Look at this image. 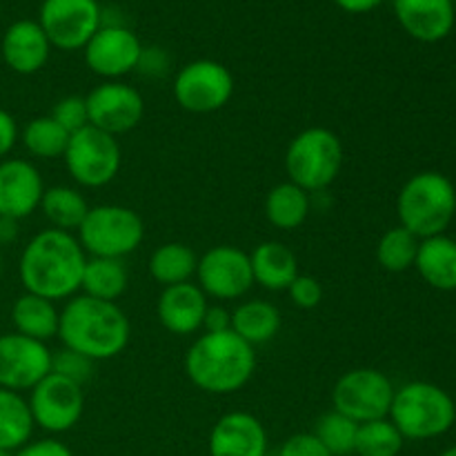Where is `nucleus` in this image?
<instances>
[{
    "label": "nucleus",
    "instance_id": "1",
    "mask_svg": "<svg viewBox=\"0 0 456 456\" xmlns=\"http://www.w3.org/2000/svg\"><path fill=\"white\" fill-rule=\"evenodd\" d=\"M87 258L76 234L49 227L22 248L18 276L25 292L53 303L69 301L80 294Z\"/></svg>",
    "mask_w": 456,
    "mask_h": 456
},
{
    "label": "nucleus",
    "instance_id": "2",
    "mask_svg": "<svg viewBox=\"0 0 456 456\" xmlns=\"http://www.w3.org/2000/svg\"><path fill=\"white\" fill-rule=\"evenodd\" d=\"M58 338L62 347L98 363L123 354L132 338V323L118 303L76 294L62 305Z\"/></svg>",
    "mask_w": 456,
    "mask_h": 456
},
{
    "label": "nucleus",
    "instance_id": "3",
    "mask_svg": "<svg viewBox=\"0 0 456 456\" xmlns=\"http://www.w3.org/2000/svg\"><path fill=\"white\" fill-rule=\"evenodd\" d=\"M256 372V347L232 330L196 338L185 354V374L199 390L225 396L243 390Z\"/></svg>",
    "mask_w": 456,
    "mask_h": 456
},
{
    "label": "nucleus",
    "instance_id": "4",
    "mask_svg": "<svg viewBox=\"0 0 456 456\" xmlns=\"http://www.w3.org/2000/svg\"><path fill=\"white\" fill-rule=\"evenodd\" d=\"M456 214V190L445 174L419 172L396 196L399 225L419 239L445 234Z\"/></svg>",
    "mask_w": 456,
    "mask_h": 456
},
{
    "label": "nucleus",
    "instance_id": "5",
    "mask_svg": "<svg viewBox=\"0 0 456 456\" xmlns=\"http://www.w3.org/2000/svg\"><path fill=\"white\" fill-rule=\"evenodd\" d=\"M387 419L405 441H428L452 430L456 405L444 387L428 381H410L395 390Z\"/></svg>",
    "mask_w": 456,
    "mask_h": 456
},
{
    "label": "nucleus",
    "instance_id": "6",
    "mask_svg": "<svg viewBox=\"0 0 456 456\" xmlns=\"http://www.w3.org/2000/svg\"><path fill=\"white\" fill-rule=\"evenodd\" d=\"M343 167V142L328 127H307L289 141L285 150L288 181L307 194L328 190Z\"/></svg>",
    "mask_w": 456,
    "mask_h": 456
},
{
    "label": "nucleus",
    "instance_id": "7",
    "mask_svg": "<svg viewBox=\"0 0 456 456\" xmlns=\"http://www.w3.org/2000/svg\"><path fill=\"white\" fill-rule=\"evenodd\" d=\"M76 239L87 256L125 261L145 240V223L136 209L125 205H94L76 230Z\"/></svg>",
    "mask_w": 456,
    "mask_h": 456
},
{
    "label": "nucleus",
    "instance_id": "8",
    "mask_svg": "<svg viewBox=\"0 0 456 456\" xmlns=\"http://www.w3.org/2000/svg\"><path fill=\"white\" fill-rule=\"evenodd\" d=\"M62 160L76 185L85 190H101L118 176L123 150L118 138L87 125L71 134Z\"/></svg>",
    "mask_w": 456,
    "mask_h": 456
},
{
    "label": "nucleus",
    "instance_id": "9",
    "mask_svg": "<svg viewBox=\"0 0 456 456\" xmlns=\"http://www.w3.org/2000/svg\"><path fill=\"white\" fill-rule=\"evenodd\" d=\"M395 383L377 368H354L338 377L332 390V410L361 423L387 419L395 399Z\"/></svg>",
    "mask_w": 456,
    "mask_h": 456
},
{
    "label": "nucleus",
    "instance_id": "10",
    "mask_svg": "<svg viewBox=\"0 0 456 456\" xmlns=\"http://www.w3.org/2000/svg\"><path fill=\"white\" fill-rule=\"evenodd\" d=\"M172 94L190 114H214L234 96V76L223 62L199 58L178 69Z\"/></svg>",
    "mask_w": 456,
    "mask_h": 456
},
{
    "label": "nucleus",
    "instance_id": "11",
    "mask_svg": "<svg viewBox=\"0 0 456 456\" xmlns=\"http://www.w3.org/2000/svg\"><path fill=\"white\" fill-rule=\"evenodd\" d=\"M196 285L208 298L218 303L239 301L254 288L252 261L236 245H216L199 256Z\"/></svg>",
    "mask_w": 456,
    "mask_h": 456
},
{
    "label": "nucleus",
    "instance_id": "12",
    "mask_svg": "<svg viewBox=\"0 0 456 456\" xmlns=\"http://www.w3.org/2000/svg\"><path fill=\"white\" fill-rule=\"evenodd\" d=\"M38 25L52 47L78 52L101 29L102 7L98 0H43Z\"/></svg>",
    "mask_w": 456,
    "mask_h": 456
},
{
    "label": "nucleus",
    "instance_id": "13",
    "mask_svg": "<svg viewBox=\"0 0 456 456\" xmlns=\"http://www.w3.org/2000/svg\"><path fill=\"white\" fill-rule=\"evenodd\" d=\"M34 426L49 435L69 432L85 414V387L61 374L49 372L27 399Z\"/></svg>",
    "mask_w": 456,
    "mask_h": 456
},
{
    "label": "nucleus",
    "instance_id": "14",
    "mask_svg": "<svg viewBox=\"0 0 456 456\" xmlns=\"http://www.w3.org/2000/svg\"><path fill=\"white\" fill-rule=\"evenodd\" d=\"M89 125L110 136H123L141 125L145 116V98L123 80H102L85 96Z\"/></svg>",
    "mask_w": 456,
    "mask_h": 456
},
{
    "label": "nucleus",
    "instance_id": "15",
    "mask_svg": "<svg viewBox=\"0 0 456 456\" xmlns=\"http://www.w3.org/2000/svg\"><path fill=\"white\" fill-rule=\"evenodd\" d=\"M83 52L85 62L94 74L105 80H120L136 71L142 43L123 22H102Z\"/></svg>",
    "mask_w": 456,
    "mask_h": 456
},
{
    "label": "nucleus",
    "instance_id": "16",
    "mask_svg": "<svg viewBox=\"0 0 456 456\" xmlns=\"http://www.w3.org/2000/svg\"><path fill=\"white\" fill-rule=\"evenodd\" d=\"M52 372V350L18 332L0 334V387L22 395Z\"/></svg>",
    "mask_w": 456,
    "mask_h": 456
},
{
    "label": "nucleus",
    "instance_id": "17",
    "mask_svg": "<svg viewBox=\"0 0 456 456\" xmlns=\"http://www.w3.org/2000/svg\"><path fill=\"white\" fill-rule=\"evenodd\" d=\"M45 190L43 174L31 160H0V216L16 221L31 216L40 208Z\"/></svg>",
    "mask_w": 456,
    "mask_h": 456
},
{
    "label": "nucleus",
    "instance_id": "18",
    "mask_svg": "<svg viewBox=\"0 0 456 456\" xmlns=\"http://www.w3.org/2000/svg\"><path fill=\"white\" fill-rule=\"evenodd\" d=\"M267 430L254 414L234 410L214 423L209 432V456H267Z\"/></svg>",
    "mask_w": 456,
    "mask_h": 456
},
{
    "label": "nucleus",
    "instance_id": "19",
    "mask_svg": "<svg viewBox=\"0 0 456 456\" xmlns=\"http://www.w3.org/2000/svg\"><path fill=\"white\" fill-rule=\"evenodd\" d=\"M52 43L38 20H16L0 38V58L12 71L20 76L38 74L49 61Z\"/></svg>",
    "mask_w": 456,
    "mask_h": 456
},
{
    "label": "nucleus",
    "instance_id": "20",
    "mask_svg": "<svg viewBox=\"0 0 456 456\" xmlns=\"http://www.w3.org/2000/svg\"><path fill=\"white\" fill-rule=\"evenodd\" d=\"M209 307V298L196 283H178L163 288L156 301V314L160 325L176 337H190L203 330L205 312Z\"/></svg>",
    "mask_w": 456,
    "mask_h": 456
},
{
    "label": "nucleus",
    "instance_id": "21",
    "mask_svg": "<svg viewBox=\"0 0 456 456\" xmlns=\"http://www.w3.org/2000/svg\"><path fill=\"white\" fill-rule=\"evenodd\" d=\"M392 7L405 34L419 43H439L454 27V4L450 0H395Z\"/></svg>",
    "mask_w": 456,
    "mask_h": 456
},
{
    "label": "nucleus",
    "instance_id": "22",
    "mask_svg": "<svg viewBox=\"0 0 456 456\" xmlns=\"http://www.w3.org/2000/svg\"><path fill=\"white\" fill-rule=\"evenodd\" d=\"M249 261L254 285H261L267 292H288L292 281L301 274L297 254L281 240L258 243L249 254Z\"/></svg>",
    "mask_w": 456,
    "mask_h": 456
},
{
    "label": "nucleus",
    "instance_id": "23",
    "mask_svg": "<svg viewBox=\"0 0 456 456\" xmlns=\"http://www.w3.org/2000/svg\"><path fill=\"white\" fill-rule=\"evenodd\" d=\"M421 279L430 288L441 292H454L456 289V240L450 236L439 234L423 239L419 245L417 263H414Z\"/></svg>",
    "mask_w": 456,
    "mask_h": 456
},
{
    "label": "nucleus",
    "instance_id": "24",
    "mask_svg": "<svg viewBox=\"0 0 456 456\" xmlns=\"http://www.w3.org/2000/svg\"><path fill=\"white\" fill-rule=\"evenodd\" d=\"M12 323L13 332L34 338V341L47 343L52 338H58L61 310L53 301L25 292L13 301Z\"/></svg>",
    "mask_w": 456,
    "mask_h": 456
},
{
    "label": "nucleus",
    "instance_id": "25",
    "mask_svg": "<svg viewBox=\"0 0 456 456\" xmlns=\"http://www.w3.org/2000/svg\"><path fill=\"white\" fill-rule=\"evenodd\" d=\"M281 330V312L274 303L249 298L232 312V332L252 347L270 343Z\"/></svg>",
    "mask_w": 456,
    "mask_h": 456
},
{
    "label": "nucleus",
    "instance_id": "26",
    "mask_svg": "<svg viewBox=\"0 0 456 456\" xmlns=\"http://www.w3.org/2000/svg\"><path fill=\"white\" fill-rule=\"evenodd\" d=\"M312 212V194L285 181L272 187L265 196V218L276 230H298Z\"/></svg>",
    "mask_w": 456,
    "mask_h": 456
},
{
    "label": "nucleus",
    "instance_id": "27",
    "mask_svg": "<svg viewBox=\"0 0 456 456\" xmlns=\"http://www.w3.org/2000/svg\"><path fill=\"white\" fill-rule=\"evenodd\" d=\"M129 288V270L123 258L89 256L85 263L80 294L116 303Z\"/></svg>",
    "mask_w": 456,
    "mask_h": 456
},
{
    "label": "nucleus",
    "instance_id": "28",
    "mask_svg": "<svg viewBox=\"0 0 456 456\" xmlns=\"http://www.w3.org/2000/svg\"><path fill=\"white\" fill-rule=\"evenodd\" d=\"M38 209L43 212L45 221L49 223V227L76 234L80 223H83L85 216H87L89 203L78 187L53 185L45 190Z\"/></svg>",
    "mask_w": 456,
    "mask_h": 456
},
{
    "label": "nucleus",
    "instance_id": "29",
    "mask_svg": "<svg viewBox=\"0 0 456 456\" xmlns=\"http://www.w3.org/2000/svg\"><path fill=\"white\" fill-rule=\"evenodd\" d=\"M196 267H199V256L194 249L185 243H176V240L159 245L147 261L150 276L163 288L190 283L196 276Z\"/></svg>",
    "mask_w": 456,
    "mask_h": 456
},
{
    "label": "nucleus",
    "instance_id": "30",
    "mask_svg": "<svg viewBox=\"0 0 456 456\" xmlns=\"http://www.w3.org/2000/svg\"><path fill=\"white\" fill-rule=\"evenodd\" d=\"M34 428L25 396L0 387V450H7V452L20 450L31 441Z\"/></svg>",
    "mask_w": 456,
    "mask_h": 456
},
{
    "label": "nucleus",
    "instance_id": "31",
    "mask_svg": "<svg viewBox=\"0 0 456 456\" xmlns=\"http://www.w3.org/2000/svg\"><path fill=\"white\" fill-rule=\"evenodd\" d=\"M20 142L29 156L38 160L62 159L69 142V134L52 118V116H36L22 127Z\"/></svg>",
    "mask_w": 456,
    "mask_h": 456
},
{
    "label": "nucleus",
    "instance_id": "32",
    "mask_svg": "<svg viewBox=\"0 0 456 456\" xmlns=\"http://www.w3.org/2000/svg\"><path fill=\"white\" fill-rule=\"evenodd\" d=\"M419 245H421V239L414 236L412 232H408L401 225L392 227L377 243L379 265L386 272H392V274L412 270L414 263H417Z\"/></svg>",
    "mask_w": 456,
    "mask_h": 456
},
{
    "label": "nucleus",
    "instance_id": "33",
    "mask_svg": "<svg viewBox=\"0 0 456 456\" xmlns=\"http://www.w3.org/2000/svg\"><path fill=\"white\" fill-rule=\"evenodd\" d=\"M405 439L390 419L361 423L356 432V456H399Z\"/></svg>",
    "mask_w": 456,
    "mask_h": 456
},
{
    "label": "nucleus",
    "instance_id": "34",
    "mask_svg": "<svg viewBox=\"0 0 456 456\" xmlns=\"http://www.w3.org/2000/svg\"><path fill=\"white\" fill-rule=\"evenodd\" d=\"M356 432H359V423L347 419L346 414L337 412V410L321 414L314 426V436L332 456L354 454Z\"/></svg>",
    "mask_w": 456,
    "mask_h": 456
},
{
    "label": "nucleus",
    "instance_id": "35",
    "mask_svg": "<svg viewBox=\"0 0 456 456\" xmlns=\"http://www.w3.org/2000/svg\"><path fill=\"white\" fill-rule=\"evenodd\" d=\"M94 361L87 359V356L78 354L74 350H62L52 352V372L61 374V377L69 379V381L78 383V386L85 387V383L92 381L94 377Z\"/></svg>",
    "mask_w": 456,
    "mask_h": 456
},
{
    "label": "nucleus",
    "instance_id": "36",
    "mask_svg": "<svg viewBox=\"0 0 456 456\" xmlns=\"http://www.w3.org/2000/svg\"><path fill=\"white\" fill-rule=\"evenodd\" d=\"M49 116H52V118L56 120V123L69 134V136L89 125L87 102H85V96H76V94H71V96H62L61 101L53 105L52 114Z\"/></svg>",
    "mask_w": 456,
    "mask_h": 456
},
{
    "label": "nucleus",
    "instance_id": "37",
    "mask_svg": "<svg viewBox=\"0 0 456 456\" xmlns=\"http://www.w3.org/2000/svg\"><path fill=\"white\" fill-rule=\"evenodd\" d=\"M288 297L298 310H314L323 301V285L310 274H298L288 288Z\"/></svg>",
    "mask_w": 456,
    "mask_h": 456
},
{
    "label": "nucleus",
    "instance_id": "38",
    "mask_svg": "<svg viewBox=\"0 0 456 456\" xmlns=\"http://www.w3.org/2000/svg\"><path fill=\"white\" fill-rule=\"evenodd\" d=\"M279 456H332L323 444L314 436V432H298L285 439Z\"/></svg>",
    "mask_w": 456,
    "mask_h": 456
},
{
    "label": "nucleus",
    "instance_id": "39",
    "mask_svg": "<svg viewBox=\"0 0 456 456\" xmlns=\"http://www.w3.org/2000/svg\"><path fill=\"white\" fill-rule=\"evenodd\" d=\"M136 71H141L147 78H163L169 71V56L160 47H142L141 58H138Z\"/></svg>",
    "mask_w": 456,
    "mask_h": 456
},
{
    "label": "nucleus",
    "instance_id": "40",
    "mask_svg": "<svg viewBox=\"0 0 456 456\" xmlns=\"http://www.w3.org/2000/svg\"><path fill=\"white\" fill-rule=\"evenodd\" d=\"M13 456H74V452L67 444L53 439V436H47V439L29 441L20 450H16Z\"/></svg>",
    "mask_w": 456,
    "mask_h": 456
},
{
    "label": "nucleus",
    "instance_id": "41",
    "mask_svg": "<svg viewBox=\"0 0 456 456\" xmlns=\"http://www.w3.org/2000/svg\"><path fill=\"white\" fill-rule=\"evenodd\" d=\"M18 141H20V129H18L16 118L0 107V160L12 154Z\"/></svg>",
    "mask_w": 456,
    "mask_h": 456
},
{
    "label": "nucleus",
    "instance_id": "42",
    "mask_svg": "<svg viewBox=\"0 0 456 456\" xmlns=\"http://www.w3.org/2000/svg\"><path fill=\"white\" fill-rule=\"evenodd\" d=\"M203 330H205V332H209V334L227 332V330H232V312L227 310L223 303L209 305L208 312H205Z\"/></svg>",
    "mask_w": 456,
    "mask_h": 456
},
{
    "label": "nucleus",
    "instance_id": "43",
    "mask_svg": "<svg viewBox=\"0 0 456 456\" xmlns=\"http://www.w3.org/2000/svg\"><path fill=\"white\" fill-rule=\"evenodd\" d=\"M347 13H368L381 7L383 0H334Z\"/></svg>",
    "mask_w": 456,
    "mask_h": 456
},
{
    "label": "nucleus",
    "instance_id": "44",
    "mask_svg": "<svg viewBox=\"0 0 456 456\" xmlns=\"http://www.w3.org/2000/svg\"><path fill=\"white\" fill-rule=\"evenodd\" d=\"M18 223L20 221H16V218L0 216V248H7V245L16 243L18 234H20Z\"/></svg>",
    "mask_w": 456,
    "mask_h": 456
},
{
    "label": "nucleus",
    "instance_id": "45",
    "mask_svg": "<svg viewBox=\"0 0 456 456\" xmlns=\"http://www.w3.org/2000/svg\"><path fill=\"white\" fill-rule=\"evenodd\" d=\"M439 456H456V445H452V448H448L445 452H441Z\"/></svg>",
    "mask_w": 456,
    "mask_h": 456
},
{
    "label": "nucleus",
    "instance_id": "46",
    "mask_svg": "<svg viewBox=\"0 0 456 456\" xmlns=\"http://www.w3.org/2000/svg\"><path fill=\"white\" fill-rule=\"evenodd\" d=\"M0 456H13V452H7V450H0Z\"/></svg>",
    "mask_w": 456,
    "mask_h": 456
},
{
    "label": "nucleus",
    "instance_id": "47",
    "mask_svg": "<svg viewBox=\"0 0 456 456\" xmlns=\"http://www.w3.org/2000/svg\"><path fill=\"white\" fill-rule=\"evenodd\" d=\"M0 267H3V254H0Z\"/></svg>",
    "mask_w": 456,
    "mask_h": 456
},
{
    "label": "nucleus",
    "instance_id": "48",
    "mask_svg": "<svg viewBox=\"0 0 456 456\" xmlns=\"http://www.w3.org/2000/svg\"><path fill=\"white\" fill-rule=\"evenodd\" d=\"M450 3H452V4H454V3H456V0H450Z\"/></svg>",
    "mask_w": 456,
    "mask_h": 456
}]
</instances>
